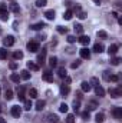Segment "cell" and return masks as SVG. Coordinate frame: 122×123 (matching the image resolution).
Here are the masks:
<instances>
[{"label":"cell","mask_w":122,"mask_h":123,"mask_svg":"<svg viewBox=\"0 0 122 123\" xmlns=\"http://www.w3.org/2000/svg\"><path fill=\"white\" fill-rule=\"evenodd\" d=\"M4 99H6V100H12V99H13V92H12L10 89H6V92H4Z\"/></svg>","instance_id":"31"},{"label":"cell","mask_w":122,"mask_h":123,"mask_svg":"<svg viewBox=\"0 0 122 123\" xmlns=\"http://www.w3.org/2000/svg\"><path fill=\"white\" fill-rule=\"evenodd\" d=\"M108 92H109V94H111V97H114V99H118L119 96H122V89L121 87H116V89L112 87V89H109Z\"/></svg>","instance_id":"3"},{"label":"cell","mask_w":122,"mask_h":123,"mask_svg":"<svg viewBox=\"0 0 122 123\" xmlns=\"http://www.w3.org/2000/svg\"><path fill=\"white\" fill-rule=\"evenodd\" d=\"M9 67H10L12 70H14V69L17 67V63H14V62H12V63H9Z\"/></svg>","instance_id":"49"},{"label":"cell","mask_w":122,"mask_h":123,"mask_svg":"<svg viewBox=\"0 0 122 123\" xmlns=\"http://www.w3.org/2000/svg\"><path fill=\"white\" fill-rule=\"evenodd\" d=\"M10 80H12V82H14V83H17V85H19V82H20V80H22V79H20V74H17V73H13V74H12V76H10Z\"/></svg>","instance_id":"28"},{"label":"cell","mask_w":122,"mask_h":123,"mask_svg":"<svg viewBox=\"0 0 122 123\" xmlns=\"http://www.w3.org/2000/svg\"><path fill=\"white\" fill-rule=\"evenodd\" d=\"M79 55H81L82 59H89V57H91V52H89V49H86V47H82V49L79 50Z\"/></svg>","instance_id":"7"},{"label":"cell","mask_w":122,"mask_h":123,"mask_svg":"<svg viewBox=\"0 0 122 123\" xmlns=\"http://www.w3.org/2000/svg\"><path fill=\"white\" fill-rule=\"evenodd\" d=\"M79 66H81V60H76V62H73V63L70 64L72 69H76V67H79Z\"/></svg>","instance_id":"47"},{"label":"cell","mask_w":122,"mask_h":123,"mask_svg":"<svg viewBox=\"0 0 122 123\" xmlns=\"http://www.w3.org/2000/svg\"><path fill=\"white\" fill-rule=\"evenodd\" d=\"M76 14H78V17H79V19H82V20H83V19H86V13H85V12H82V10H81V12H78Z\"/></svg>","instance_id":"46"},{"label":"cell","mask_w":122,"mask_h":123,"mask_svg":"<svg viewBox=\"0 0 122 123\" xmlns=\"http://www.w3.org/2000/svg\"><path fill=\"white\" fill-rule=\"evenodd\" d=\"M45 16L47 20H53L55 19V10H46L45 12Z\"/></svg>","instance_id":"23"},{"label":"cell","mask_w":122,"mask_h":123,"mask_svg":"<svg viewBox=\"0 0 122 123\" xmlns=\"http://www.w3.org/2000/svg\"><path fill=\"white\" fill-rule=\"evenodd\" d=\"M69 92H70L69 85H65V83H63V85H61V94H62V96H65V97H66V96L69 94Z\"/></svg>","instance_id":"13"},{"label":"cell","mask_w":122,"mask_h":123,"mask_svg":"<svg viewBox=\"0 0 122 123\" xmlns=\"http://www.w3.org/2000/svg\"><path fill=\"white\" fill-rule=\"evenodd\" d=\"M105 50V46L102 44V43H95L93 44V52H96V53H102Z\"/></svg>","instance_id":"15"},{"label":"cell","mask_w":122,"mask_h":123,"mask_svg":"<svg viewBox=\"0 0 122 123\" xmlns=\"http://www.w3.org/2000/svg\"><path fill=\"white\" fill-rule=\"evenodd\" d=\"M118 49H119L118 44H111V46L108 47V55H109V56H115V55L118 53Z\"/></svg>","instance_id":"9"},{"label":"cell","mask_w":122,"mask_h":123,"mask_svg":"<svg viewBox=\"0 0 122 123\" xmlns=\"http://www.w3.org/2000/svg\"><path fill=\"white\" fill-rule=\"evenodd\" d=\"M20 79H23V80H29V79H30V73H29V70H22V72H20Z\"/></svg>","instance_id":"24"},{"label":"cell","mask_w":122,"mask_h":123,"mask_svg":"<svg viewBox=\"0 0 122 123\" xmlns=\"http://www.w3.org/2000/svg\"><path fill=\"white\" fill-rule=\"evenodd\" d=\"M82 119L83 120H88L89 119V112L86 110V112H82Z\"/></svg>","instance_id":"48"},{"label":"cell","mask_w":122,"mask_h":123,"mask_svg":"<svg viewBox=\"0 0 122 123\" xmlns=\"http://www.w3.org/2000/svg\"><path fill=\"white\" fill-rule=\"evenodd\" d=\"M66 123H75V115H68L66 116Z\"/></svg>","instance_id":"41"},{"label":"cell","mask_w":122,"mask_h":123,"mask_svg":"<svg viewBox=\"0 0 122 123\" xmlns=\"http://www.w3.org/2000/svg\"><path fill=\"white\" fill-rule=\"evenodd\" d=\"M45 120H46V123H58L59 122V117L56 115H47Z\"/></svg>","instance_id":"11"},{"label":"cell","mask_w":122,"mask_h":123,"mask_svg":"<svg viewBox=\"0 0 122 123\" xmlns=\"http://www.w3.org/2000/svg\"><path fill=\"white\" fill-rule=\"evenodd\" d=\"M81 89H82V92H91V89H92V86L89 85V82H82L81 83Z\"/></svg>","instance_id":"17"},{"label":"cell","mask_w":122,"mask_h":123,"mask_svg":"<svg viewBox=\"0 0 122 123\" xmlns=\"http://www.w3.org/2000/svg\"><path fill=\"white\" fill-rule=\"evenodd\" d=\"M89 42H91L89 36H81V37H79V43H81V44H83V46H88V44H89Z\"/></svg>","instance_id":"19"},{"label":"cell","mask_w":122,"mask_h":123,"mask_svg":"<svg viewBox=\"0 0 122 123\" xmlns=\"http://www.w3.org/2000/svg\"><path fill=\"white\" fill-rule=\"evenodd\" d=\"M58 76H59L61 79H65V77L68 76V73H66V69H65V67H59V69H58Z\"/></svg>","instance_id":"25"},{"label":"cell","mask_w":122,"mask_h":123,"mask_svg":"<svg viewBox=\"0 0 122 123\" xmlns=\"http://www.w3.org/2000/svg\"><path fill=\"white\" fill-rule=\"evenodd\" d=\"M96 107H98V103H96V102H93V100H91V102H88L86 110H88V112H91V110H96Z\"/></svg>","instance_id":"20"},{"label":"cell","mask_w":122,"mask_h":123,"mask_svg":"<svg viewBox=\"0 0 122 123\" xmlns=\"http://www.w3.org/2000/svg\"><path fill=\"white\" fill-rule=\"evenodd\" d=\"M70 82H72V79L66 76V77H65V85H70Z\"/></svg>","instance_id":"52"},{"label":"cell","mask_w":122,"mask_h":123,"mask_svg":"<svg viewBox=\"0 0 122 123\" xmlns=\"http://www.w3.org/2000/svg\"><path fill=\"white\" fill-rule=\"evenodd\" d=\"M109 82H114V83L119 82V76H118V74H111V76H109Z\"/></svg>","instance_id":"35"},{"label":"cell","mask_w":122,"mask_h":123,"mask_svg":"<svg viewBox=\"0 0 122 123\" xmlns=\"http://www.w3.org/2000/svg\"><path fill=\"white\" fill-rule=\"evenodd\" d=\"M27 50H29L30 53H36V52L39 50V42H37V40H30V42L27 43Z\"/></svg>","instance_id":"2"},{"label":"cell","mask_w":122,"mask_h":123,"mask_svg":"<svg viewBox=\"0 0 122 123\" xmlns=\"http://www.w3.org/2000/svg\"><path fill=\"white\" fill-rule=\"evenodd\" d=\"M29 96H30V99H36L37 97V90L36 89H30L29 90Z\"/></svg>","instance_id":"39"},{"label":"cell","mask_w":122,"mask_h":123,"mask_svg":"<svg viewBox=\"0 0 122 123\" xmlns=\"http://www.w3.org/2000/svg\"><path fill=\"white\" fill-rule=\"evenodd\" d=\"M98 37H101V39H106L108 34H106V31L105 30H99L98 31Z\"/></svg>","instance_id":"42"},{"label":"cell","mask_w":122,"mask_h":123,"mask_svg":"<svg viewBox=\"0 0 122 123\" xmlns=\"http://www.w3.org/2000/svg\"><path fill=\"white\" fill-rule=\"evenodd\" d=\"M49 64H50L52 67H56V64H58V57H55V56H52V57L49 59Z\"/></svg>","instance_id":"33"},{"label":"cell","mask_w":122,"mask_h":123,"mask_svg":"<svg viewBox=\"0 0 122 123\" xmlns=\"http://www.w3.org/2000/svg\"><path fill=\"white\" fill-rule=\"evenodd\" d=\"M1 107H3V106H1V105H0V112H1Z\"/></svg>","instance_id":"55"},{"label":"cell","mask_w":122,"mask_h":123,"mask_svg":"<svg viewBox=\"0 0 122 123\" xmlns=\"http://www.w3.org/2000/svg\"><path fill=\"white\" fill-rule=\"evenodd\" d=\"M45 106H46V102H45V100H37V102H36V110L40 112V110L45 109Z\"/></svg>","instance_id":"22"},{"label":"cell","mask_w":122,"mask_h":123,"mask_svg":"<svg viewBox=\"0 0 122 123\" xmlns=\"http://www.w3.org/2000/svg\"><path fill=\"white\" fill-rule=\"evenodd\" d=\"M95 93H96V96H99V97H103L105 96V89L99 85V86H96L95 87Z\"/></svg>","instance_id":"18"},{"label":"cell","mask_w":122,"mask_h":123,"mask_svg":"<svg viewBox=\"0 0 122 123\" xmlns=\"http://www.w3.org/2000/svg\"><path fill=\"white\" fill-rule=\"evenodd\" d=\"M79 107H81L79 100H75V102H73V112H75V113H78V112H79Z\"/></svg>","instance_id":"36"},{"label":"cell","mask_w":122,"mask_h":123,"mask_svg":"<svg viewBox=\"0 0 122 123\" xmlns=\"http://www.w3.org/2000/svg\"><path fill=\"white\" fill-rule=\"evenodd\" d=\"M73 30H75V33H78V34H82V33H83V26L78 23V25L73 26Z\"/></svg>","instance_id":"29"},{"label":"cell","mask_w":122,"mask_h":123,"mask_svg":"<svg viewBox=\"0 0 122 123\" xmlns=\"http://www.w3.org/2000/svg\"><path fill=\"white\" fill-rule=\"evenodd\" d=\"M47 3V0H36V6L37 7H45Z\"/></svg>","instance_id":"38"},{"label":"cell","mask_w":122,"mask_h":123,"mask_svg":"<svg viewBox=\"0 0 122 123\" xmlns=\"http://www.w3.org/2000/svg\"><path fill=\"white\" fill-rule=\"evenodd\" d=\"M66 40H68V43H70V44H72V43H75V42H76V37H75V36H72V34H69V36L66 37Z\"/></svg>","instance_id":"43"},{"label":"cell","mask_w":122,"mask_h":123,"mask_svg":"<svg viewBox=\"0 0 122 123\" xmlns=\"http://www.w3.org/2000/svg\"><path fill=\"white\" fill-rule=\"evenodd\" d=\"M102 76H103V79H105V80H108V82H109V76H111V74H109V72H103V74H102Z\"/></svg>","instance_id":"50"},{"label":"cell","mask_w":122,"mask_h":123,"mask_svg":"<svg viewBox=\"0 0 122 123\" xmlns=\"http://www.w3.org/2000/svg\"><path fill=\"white\" fill-rule=\"evenodd\" d=\"M10 112H12V116H14V117H20V115H22V107H19V106H12Z\"/></svg>","instance_id":"5"},{"label":"cell","mask_w":122,"mask_h":123,"mask_svg":"<svg viewBox=\"0 0 122 123\" xmlns=\"http://www.w3.org/2000/svg\"><path fill=\"white\" fill-rule=\"evenodd\" d=\"M0 20L7 22L9 20V9L6 4H0Z\"/></svg>","instance_id":"1"},{"label":"cell","mask_w":122,"mask_h":123,"mask_svg":"<svg viewBox=\"0 0 122 123\" xmlns=\"http://www.w3.org/2000/svg\"><path fill=\"white\" fill-rule=\"evenodd\" d=\"M92 1H93V3H95V4H98V6H99V4H101V0H92Z\"/></svg>","instance_id":"53"},{"label":"cell","mask_w":122,"mask_h":123,"mask_svg":"<svg viewBox=\"0 0 122 123\" xmlns=\"http://www.w3.org/2000/svg\"><path fill=\"white\" fill-rule=\"evenodd\" d=\"M42 79H43L45 82L52 83V82H53V74H52L50 72H45V73H43V76H42Z\"/></svg>","instance_id":"12"},{"label":"cell","mask_w":122,"mask_h":123,"mask_svg":"<svg viewBox=\"0 0 122 123\" xmlns=\"http://www.w3.org/2000/svg\"><path fill=\"white\" fill-rule=\"evenodd\" d=\"M27 69L32 70V72H37V70L40 69V66H39V64H36L34 62H27Z\"/></svg>","instance_id":"16"},{"label":"cell","mask_w":122,"mask_h":123,"mask_svg":"<svg viewBox=\"0 0 122 123\" xmlns=\"http://www.w3.org/2000/svg\"><path fill=\"white\" fill-rule=\"evenodd\" d=\"M17 97H19V100L20 102H25L26 99H25V86L22 85L20 87H17Z\"/></svg>","instance_id":"8"},{"label":"cell","mask_w":122,"mask_h":123,"mask_svg":"<svg viewBox=\"0 0 122 123\" xmlns=\"http://www.w3.org/2000/svg\"><path fill=\"white\" fill-rule=\"evenodd\" d=\"M45 60H46V49H43L42 53L37 55V63H39V64H43Z\"/></svg>","instance_id":"10"},{"label":"cell","mask_w":122,"mask_h":123,"mask_svg":"<svg viewBox=\"0 0 122 123\" xmlns=\"http://www.w3.org/2000/svg\"><path fill=\"white\" fill-rule=\"evenodd\" d=\"M112 115L116 120H122V107H114Z\"/></svg>","instance_id":"4"},{"label":"cell","mask_w":122,"mask_h":123,"mask_svg":"<svg viewBox=\"0 0 122 123\" xmlns=\"http://www.w3.org/2000/svg\"><path fill=\"white\" fill-rule=\"evenodd\" d=\"M43 27H46V25H45V23H42V22H40V23H34V25H32V26H30L32 30H42Z\"/></svg>","instance_id":"21"},{"label":"cell","mask_w":122,"mask_h":123,"mask_svg":"<svg viewBox=\"0 0 122 123\" xmlns=\"http://www.w3.org/2000/svg\"><path fill=\"white\" fill-rule=\"evenodd\" d=\"M0 123H6V122H4V119H1V117H0Z\"/></svg>","instance_id":"54"},{"label":"cell","mask_w":122,"mask_h":123,"mask_svg":"<svg viewBox=\"0 0 122 123\" xmlns=\"http://www.w3.org/2000/svg\"><path fill=\"white\" fill-rule=\"evenodd\" d=\"M119 62H121V59H119V57H112V59H111V64L118 66V64H119Z\"/></svg>","instance_id":"44"},{"label":"cell","mask_w":122,"mask_h":123,"mask_svg":"<svg viewBox=\"0 0 122 123\" xmlns=\"http://www.w3.org/2000/svg\"><path fill=\"white\" fill-rule=\"evenodd\" d=\"M103 120H105V115L103 113H98L95 116V122L96 123H103Z\"/></svg>","instance_id":"26"},{"label":"cell","mask_w":122,"mask_h":123,"mask_svg":"<svg viewBox=\"0 0 122 123\" xmlns=\"http://www.w3.org/2000/svg\"><path fill=\"white\" fill-rule=\"evenodd\" d=\"M13 59H14V60H20V59H23V52L16 50V52L13 53Z\"/></svg>","instance_id":"27"},{"label":"cell","mask_w":122,"mask_h":123,"mask_svg":"<svg viewBox=\"0 0 122 123\" xmlns=\"http://www.w3.org/2000/svg\"><path fill=\"white\" fill-rule=\"evenodd\" d=\"M89 85H91V86H93V87H96V86H99V80H98L96 77H92L91 82H89Z\"/></svg>","instance_id":"34"},{"label":"cell","mask_w":122,"mask_h":123,"mask_svg":"<svg viewBox=\"0 0 122 123\" xmlns=\"http://www.w3.org/2000/svg\"><path fill=\"white\" fill-rule=\"evenodd\" d=\"M58 31H59L61 34H66V33H68V29L63 27V26H58Z\"/></svg>","instance_id":"45"},{"label":"cell","mask_w":122,"mask_h":123,"mask_svg":"<svg viewBox=\"0 0 122 123\" xmlns=\"http://www.w3.org/2000/svg\"><path fill=\"white\" fill-rule=\"evenodd\" d=\"M72 16H73V12H72V10H66V12L63 13V19H65V20H70Z\"/></svg>","instance_id":"30"},{"label":"cell","mask_w":122,"mask_h":123,"mask_svg":"<svg viewBox=\"0 0 122 123\" xmlns=\"http://www.w3.org/2000/svg\"><path fill=\"white\" fill-rule=\"evenodd\" d=\"M76 97H78V100H82V99H83V96H82V92H76Z\"/></svg>","instance_id":"51"},{"label":"cell","mask_w":122,"mask_h":123,"mask_svg":"<svg viewBox=\"0 0 122 123\" xmlns=\"http://www.w3.org/2000/svg\"><path fill=\"white\" fill-rule=\"evenodd\" d=\"M68 109H69V107H68V105H66V103H61L59 110H61L62 113H66V112H68Z\"/></svg>","instance_id":"37"},{"label":"cell","mask_w":122,"mask_h":123,"mask_svg":"<svg viewBox=\"0 0 122 123\" xmlns=\"http://www.w3.org/2000/svg\"><path fill=\"white\" fill-rule=\"evenodd\" d=\"M32 106H33V105H32V102H30V100H25V107H23L25 110H30V109H32Z\"/></svg>","instance_id":"40"},{"label":"cell","mask_w":122,"mask_h":123,"mask_svg":"<svg viewBox=\"0 0 122 123\" xmlns=\"http://www.w3.org/2000/svg\"><path fill=\"white\" fill-rule=\"evenodd\" d=\"M3 44L7 46V47L13 46V44H14V37H13V36H7V37H4V39H3Z\"/></svg>","instance_id":"6"},{"label":"cell","mask_w":122,"mask_h":123,"mask_svg":"<svg viewBox=\"0 0 122 123\" xmlns=\"http://www.w3.org/2000/svg\"><path fill=\"white\" fill-rule=\"evenodd\" d=\"M9 10L12 12V13H19L20 12V7H19V4L17 3H12V4H9Z\"/></svg>","instance_id":"14"},{"label":"cell","mask_w":122,"mask_h":123,"mask_svg":"<svg viewBox=\"0 0 122 123\" xmlns=\"http://www.w3.org/2000/svg\"><path fill=\"white\" fill-rule=\"evenodd\" d=\"M4 59H7V50L4 47H1L0 49V60H4Z\"/></svg>","instance_id":"32"}]
</instances>
